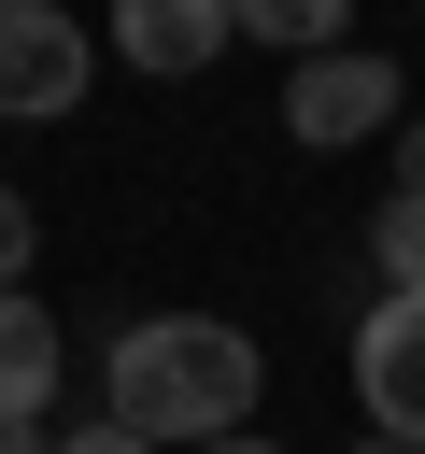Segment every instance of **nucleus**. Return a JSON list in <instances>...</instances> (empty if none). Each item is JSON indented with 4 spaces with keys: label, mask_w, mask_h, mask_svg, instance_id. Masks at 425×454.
<instances>
[{
    "label": "nucleus",
    "mask_w": 425,
    "mask_h": 454,
    "mask_svg": "<svg viewBox=\"0 0 425 454\" xmlns=\"http://www.w3.org/2000/svg\"><path fill=\"white\" fill-rule=\"evenodd\" d=\"M255 383L269 355L227 326V312H142L99 340V426L156 440V454H198V440H241L255 426Z\"/></svg>",
    "instance_id": "nucleus-1"
},
{
    "label": "nucleus",
    "mask_w": 425,
    "mask_h": 454,
    "mask_svg": "<svg viewBox=\"0 0 425 454\" xmlns=\"http://www.w3.org/2000/svg\"><path fill=\"white\" fill-rule=\"evenodd\" d=\"M283 128H298L312 156H340V142H397V128H411V99H397V57H368V43L283 57Z\"/></svg>",
    "instance_id": "nucleus-2"
},
{
    "label": "nucleus",
    "mask_w": 425,
    "mask_h": 454,
    "mask_svg": "<svg viewBox=\"0 0 425 454\" xmlns=\"http://www.w3.org/2000/svg\"><path fill=\"white\" fill-rule=\"evenodd\" d=\"M85 71H99L85 14H57V0H0V128H57V114H85Z\"/></svg>",
    "instance_id": "nucleus-3"
},
{
    "label": "nucleus",
    "mask_w": 425,
    "mask_h": 454,
    "mask_svg": "<svg viewBox=\"0 0 425 454\" xmlns=\"http://www.w3.org/2000/svg\"><path fill=\"white\" fill-rule=\"evenodd\" d=\"M354 397H368V440H425V298H368Z\"/></svg>",
    "instance_id": "nucleus-4"
},
{
    "label": "nucleus",
    "mask_w": 425,
    "mask_h": 454,
    "mask_svg": "<svg viewBox=\"0 0 425 454\" xmlns=\"http://www.w3.org/2000/svg\"><path fill=\"white\" fill-rule=\"evenodd\" d=\"M227 43H241V14H227V0H113V57H128V71H156V85L212 71Z\"/></svg>",
    "instance_id": "nucleus-5"
},
{
    "label": "nucleus",
    "mask_w": 425,
    "mask_h": 454,
    "mask_svg": "<svg viewBox=\"0 0 425 454\" xmlns=\"http://www.w3.org/2000/svg\"><path fill=\"white\" fill-rule=\"evenodd\" d=\"M57 383H71L57 312H42L28 284H0V426H42V411H57Z\"/></svg>",
    "instance_id": "nucleus-6"
},
{
    "label": "nucleus",
    "mask_w": 425,
    "mask_h": 454,
    "mask_svg": "<svg viewBox=\"0 0 425 454\" xmlns=\"http://www.w3.org/2000/svg\"><path fill=\"white\" fill-rule=\"evenodd\" d=\"M227 14H241V43H283V57H326L354 0H227Z\"/></svg>",
    "instance_id": "nucleus-7"
},
{
    "label": "nucleus",
    "mask_w": 425,
    "mask_h": 454,
    "mask_svg": "<svg viewBox=\"0 0 425 454\" xmlns=\"http://www.w3.org/2000/svg\"><path fill=\"white\" fill-rule=\"evenodd\" d=\"M368 270H382V298H425V199L368 213Z\"/></svg>",
    "instance_id": "nucleus-8"
},
{
    "label": "nucleus",
    "mask_w": 425,
    "mask_h": 454,
    "mask_svg": "<svg viewBox=\"0 0 425 454\" xmlns=\"http://www.w3.org/2000/svg\"><path fill=\"white\" fill-rule=\"evenodd\" d=\"M28 241H42V213H28L14 184H0V284H28Z\"/></svg>",
    "instance_id": "nucleus-9"
},
{
    "label": "nucleus",
    "mask_w": 425,
    "mask_h": 454,
    "mask_svg": "<svg viewBox=\"0 0 425 454\" xmlns=\"http://www.w3.org/2000/svg\"><path fill=\"white\" fill-rule=\"evenodd\" d=\"M57 454H156V440H128V426H99V411H85V426H57Z\"/></svg>",
    "instance_id": "nucleus-10"
},
{
    "label": "nucleus",
    "mask_w": 425,
    "mask_h": 454,
    "mask_svg": "<svg viewBox=\"0 0 425 454\" xmlns=\"http://www.w3.org/2000/svg\"><path fill=\"white\" fill-rule=\"evenodd\" d=\"M382 156H397V199H425V114H411V128H397Z\"/></svg>",
    "instance_id": "nucleus-11"
},
{
    "label": "nucleus",
    "mask_w": 425,
    "mask_h": 454,
    "mask_svg": "<svg viewBox=\"0 0 425 454\" xmlns=\"http://www.w3.org/2000/svg\"><path fill=\"white\" fill-rule=\"evenodd\" d=\"M0 454H57V426H0Z\"/></svg>",
    "instance_id": "nucleus-12"
},
{
    "label": "nucleus",
    "mask_w": 425,
    "mask_h": 454,
    "mask_svg": "<svg viewBox=\"0 0 425 454\" xmlns=\"http://www.w3.org/2000/svg\"><path fill=\"white\" fill-rule=\"evenodd\" d=\"M198 454H283V440H255V426H241V440H198Z\"/></svg>",
    "instance_id": "nucleus-13"
},
{
    "label": "nucleus",
    "mask_w": 425,
    "mask_h": 454,
    "mask_svg": "<svg viewBox=\"0 0 425 454\" xmlns=\"http://www.w3.org/2000/svg\"><path fill=\"white\" fill-rule=\"evenodd\" d=\"M354 454H425V440H354Z\"/></svg>",
    "instance_id": "nucleus-14"
}]
</instances>
